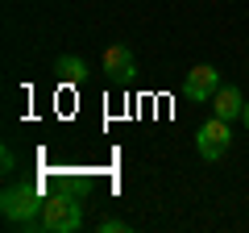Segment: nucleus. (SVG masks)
I'll use <instances>...</instances> for the list:
<instances>
[{
	"label": "nucleus",
	"instance_id": "nucleus-5",
	"mask_svg": "<svg viewBox=\"0 0 249 233\" xmlns=\"http://www.w3.org/2000/svg\"><path fill=\"white\" fill-rule=\"evenodd\" d=\"M216 88H220V71H216L212 63H196L187 71V79H183V96L191 100V104H212Z\"/></svg>",
	"mask_w": 249,
	"mask_h": 233
},
{
	"label": "nucleus",
	"instance_id": "nucleus-1",
	"mask_svg": "<svg viewBox=\"0 0 249 233\" xmlns=\"http://www.w3.org/2000/svg\"><path fill=\"white\" fill-rule=\"evenodd\" d=\"M42 208H46V192H42V183H37V179L13 183V188L0 196V213H4V221H9V225H25V229H34L37 216H42Z\"/></svg>",
	"mask_w": 249,
	"mask_h": 233
},
{
	"label": "nucleus",
	"instance_id": "nucleus-9",
	"mask_svg": "<svg viewBox=\"0 0 249 233\" xmlns=\"http://www.w3.org/2000/svg\"><path fill=\"white\" fill-rule=\"evenodd\" d=\"M0 162H4L0 171H17V150H13V146H4V150H0Z\"/></svg>",
	"mask_w": 249,
	"mask_h": 233
},
{
	"label": "nucleus",
	"instance_id": "nucleus-7",
	"mask_svg": "<svg viewBox=\"0 0 249 233\" xmlns=\"http://www.w3.org/2000/svg\"><path fill=\"white\" fill-rule=\"evenodd\" d=\"M54 67H58V75L67 83H83V79H88V63H83L79 54H58V63H54Z\"/></svg>",
	"mask_w": 249,
	"mask_h": 233
},
{
	"label": "nucleus",
	"instance_id": "nucleus-2",
	"mask_svg": "<svg viewBox=\"0 0 249 233\" xmlns=\"http://www.w3.org/2000/svg\"><path fill=\"white\" fill-rule=\"evenodd\" d=\"M79 225H83V204H79V196L58 192V196H46V208H42V216H37L34 229H42V233H75Z\"/></svg>",
	"mask_w": 249,
	"mask_h": 233
},
{
	"label": "nucleus",
	"instance_id": "nucleus-6",
	"mask_svg": "<svg viewBox=\"0 0 249 233\" xmlns=\"http://www.w3.org/2000/svg\"><path fill=\"white\" fill-rule=\"evenodd\" d=\"M212 113L220 116V121H232V116L245 113V96H241L237 83H220V88H216V96H212Z\"/></svg>",
	"mask_w": 249,
	"mask_h": 233
},
{
	"label": "nucleus",
	"instance_id": "nucleus-8",
	"mask_svg": "<svg viewBox=\"0 0 249 233\" xmlns=\"http://www.w3.org/2000/svg\"><path fill=\"white\" fill-rule=\"evenodd\" d=\"M96 229H100V233H129V225H124V221H116V216H104V221H100Z\"/></svg>",
	"mask_w": 249,
	"mask_h": 233
},
{
	"label": "nucleus",
	"instance_id": "nucleus-10",
	"mask_svg": "<svg viewBox=\"0 0 249 233\" xmlns=\"http://www.w3.org/2000/svg\"><path fill=\"white\" fill-rule=\"evenodd\" d=\"M241 121H245V129H249V100H245V113H241Z\"/></svg>",
	"mask_w": 249,
	"mask_h": 233
},
{
	"label": "nucleus",
	"instance_id": "nucleus-4",
	"mask_svg": "<svg viewBox=\"0 0 249 233\" xmlns=\"http://www.w3.org/2000/svg\"><path fill=\"white\" fill-rule=\"evenodd\" d=\"M100 67H104L108 83L124 88V83H133V75H137V54L129 50L124 42H112V46L104 50V58H100Z\"/></svg>",
	"mask_w": 249,
	"mask_h": 233
},
{
	"label": "nucleus",
	"instance_id": "nucleus-3",
	"mask_svg": "<svg viewBox=\"0 0 249 233\" xmlns=\"http://www.w3.org/2000/svg\"><path fill=\"white\" fill-rule=\"evenodd\" d=\"M229 142H232L229 121H220V116H212V121H204V125L196 129V150H199V158H208V162L224 158V154H229Z\"/></svg>",
	"mask_w": 249,
	"mask_h": 233
}]
</instances>
